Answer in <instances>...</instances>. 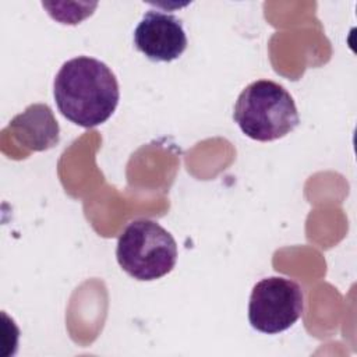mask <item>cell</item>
<instances>
[{"label":"cell","mask_w":357,"mask_h":357,"mask_svg":"<svg viewBox=\"0 0 357 357\" xmlns=\"http://www.w3.org/2000/svg\"><path fill=\"white\" fill-rule=\"evenodd\" d=\"M233 119L243 134L261 142L279 139L300 123L293 96L271 79L254 81L241 91Z\"/></svg>","instance_id":"obj_2"},{"label":"cell","mask_w":357,"mask_h":357,"mask_svg":"<svg viewBox=\"0 0 357 357\" xmlns=\"http://www.w3.org/2000/svg\"><path fill=\"white\" fill-rule=\"evenodd\" d=\"M303 310L304 296L298 283L282 276H269L252 287L248 319L254 329L275 335L294 325Z\"/></svg>","instance_id":"obj_4"},{"label":"cell","mask_w":357,"mask_h":357,"mask_svg":"<svg viewBox=\"0 0 357 357\" xmlns=\"http://www.w3.org/2000/svg\"><path fill=\"white\" fill-rule=\"evenodd\" d=\"M20 144L29 151H47L59 144L60 127L47 105L35 103L17 114L8 124Z\"/></svg>","instance_id":"obj_6"},{"label":"cell","mask_w":357,"mask_h":357,"mask_svg":"<svg viewBox=\"0 0 357 357\" xmlns=\"http://www.w3.org/2000/svg\"><path fill=\"white\" fill-rule=\"evenodd\" d=\"M121 269L137 280H156L172 272L177 261L173 236L158 222L138 219L120 234L116 248Z\"/></svg>","instance_id":"obj_3"},{"label":"cell","mask_w":357,"mask_h":357,"mask_svg":"<svg viewBox=\"0 0 357 357\" xmlns=\"http://www.w3.org/2000/svg\"><path fill=\"white\" fill-rule=\"evenodd\" d=\"M134 45L149 60L169 63L184 53L187 35L176 15L149 10L134 31Z\"/></svg>","instance_id":"obj_5"},{"label":"cell","mask_w":357,"mask_h":357,"mask_svg":"<svg viewBox=\"0 0 357 357\" xmlns=\"http://www.w3.org/2000/svg\"><path fill=\"white\" fill-rule=\"evenodd\" d=\"M53 93L61 114L84 128L109 120L120 99L113 71L103 61L89 56L70 59L60 67L54 77Z\"/></svg>","instance_id":"obj_1"}]
</instances>
